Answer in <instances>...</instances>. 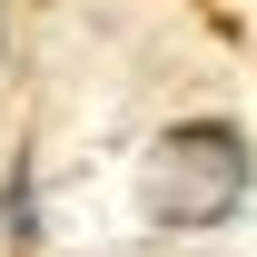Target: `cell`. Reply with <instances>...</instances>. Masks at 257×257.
I'll return each instance as SVG.
<instances>
[{
	"mask_svg": "<svg viewBox=\"0 0 257 257\" xmlns=\"http://www.w3.org/2000/svg\"><path fill=\"white\" fill-rule=\"evenodd\" d=\"M247 178H257V159L227 119H178L139 159V208H149V227H218L247 208Z\"/></svg>",
	"mask_w": 257,
	"mask_h": 257,
	"instance_id": "cell-1",
	"label": "cell"
},
{
	"mask_svg": "<svg viewBox=\"0 0 257 257\" xmlns=\"http://www.w3.org/2000/svg\"><path fill=\"white\" fill-rule=\"evenodd\" d=\"M0 227H10V247H30V237H40V159H30V149H10V178H0Z\"/></svg>",
	"mask_w": 257,
	"mask_h": 257,
	"instance_id": "cell-2",
	"label": "cell"
},
{
	"mask_svg": "<svg viewBox=\"0 0 257 257\" xmlns=\"http://www.w3.org/2000/svg\"><path fill=\"white\" fill-rule=\"evenodd\" d=\"M0 50H10V20H0Z\"/></svg>",
	"mask_w": 257,
	"mask_h": 257,
	"instance_id": "cell-3",
	"label": "cell"
}]
</instances>
